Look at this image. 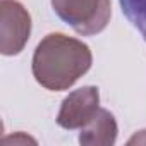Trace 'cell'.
I'll use <instances>...</instances> for the list:
<instances>
[{
    "label": "cell",
    "instance_id": "cell-6",
    "mask_svg": "<svg viewBox=\"0 0 146 146\" xmlns=\"http://www.w3.org/2000/svg\"><path fill=\"white\" fill-rule=\"evenodd\" d=\"M127 21L141 33L146 41V0H119Z\"/></svg>",
    "mask_w": 146,
    "mask_h": 146
},
{
    "label": "cell",
    "instance_id": "cell-7",
    "mask_svg": "<svg viewBox=\"0 0 146 146\" xmlns=\"http://www.w3.org/2000/svg\"><path fill=\"white\" fill-rule=\"evenodd\" d=\"M129 144H146V131H139L134 137L129 139Z\"/></svg>",
    "mask_w": 146,
    "mask_h": 146
},
{
    "label": "cell",
    "instance_id": "cell-3",
    "mask_svg": "<svg viewBox=\"0 0 146 146\" xmlns=\"http://www.w3.org/2000/svg\"><path fill=\"white\" fill-rule=\"evenodd\" d=\"M31 35V16L17 0L0 2V52L17 55Z\"/></svg>",
    "mask_w": 146,
    "mask_h": 146
},
{
    "label": "cell",
    "instance_id": "cell-5",
    "mask_svg": "<svg viewBox=\"0 0 146 146\" xmlns=\"http://www.w3.org/2000/svg\"><path fill=\"white\" fill-rule=\"evenodd\" d=\"M117 132L115 117L107 108H98L93 119L81 127L79 143L84 146H110L115 143Z\"/></svg>",
    "mask_w": 146,
    "mask_h": 146
},
{
    "label": "cell",
    "instance_id": "cell-1",
    "mask_svg": "<svg viewBox=\"0 0 146 146\" xmlns=\"http://www.w3.org/2000/svg\"><path fill=\"white\" fill-rule=\"evenodd\" d=\"M91 62L93 55L86 43L62 33H50L38 43L31 70L43 88L64 91L86 74Z\"/></svg>",
    "mask_w": 146,
    "mask_h": 146
},
{
    "label": "cell",
    "instance_id": "cell-2",
    "mask_svg": "<svg viewBox=\"0 0 146 146\" xmlns=\"http://www.w3.org/2000/svg\"><path fill=\"white\" fill-rule=\"evenodd\" d=\"M55 14L83 36L102 33L112 16L110 0H52Z\"/></svg>",
    "mask_w": 146,
    "mask_h": 146
},
{
    "label": "cell",
    "instance_id": "cell-4",
    "mask_svg": "<svg viewBox=\"0 0 146 146\" xmlns=\"http://www.w3.org/2000/svg\"><path fill=\"white\" fill-rule=\"evenodd\" d=\"M100 108V93L96 86H83L76 91H72L69 96L64 98L57 124L64 129H81L86 125L93 115Z\"/></svg>",
    "mask_w": 146,
    "mask_h": 146
}]
</instances>
